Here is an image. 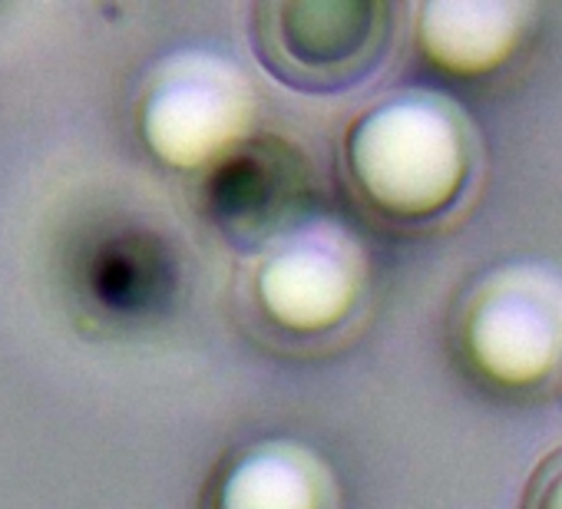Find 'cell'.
<instances>
[{
	"label": "cell",
	"instance_id": "2",
	"mask_svg": "<svg viewBox=\"0 0 562 509\" xmlns=\"http://www.w3.org/2000/svg\"><path fill=\"white\" fill-rule=\"evenodd\" d=\"M394 11L371 0H265L251 11L258 60L285 87L331 93L361 83L391 44Z\"/></svg>",
	"mask_w": 562,
	"mask_h": 509
},
{
	"label": "cell",
	"instance_id": "1",
	"mask_svg": "<svg viewBox=\"0 0 562 509\" xmlns=\"http://www.w3.org/2000/svg\"><path fill=\"white\" fill-rule=\"evenodd\" d=\"M470 172L467 129L450 103L411 93L387 100L345 133V179L355 195L394 222L443 215Z\"/></svg>",
	"mask_w": 562,
	"mask_h": 509
},
{
	"label": "cell",
	"instance_id": "9",
	"mask_svg": "<svg viewBox=\"0 0 562 509\" xmlns=\"http://www.w3.org/2000/svg\"><path fill=\"white\" fill-rule=\"evenodd\" d=\"M529 509H562V456L546 466V473L536 479Z\"/></svg>",
	"mask_w": 562,
	"mask_h": 509
},
{
	"label": "cell",
	"instance_id": "5",
	"mask_svg": "<svg viewBox=\"0 0 562 509\" xmlns=\"http://www.w3.org/2000/svg\"><path fill=\"white\" fill-rule=\"evenodd\" d=\"M202 195L218 231L238 245L268 248L308 212V162L281 139L245 136L209 162Z\"/></svg>",
	"mask_w": 562,
	"mask_h": 509
},
{
	"label": "cell",
	"instance_id": "8",
	"mask_svg": "<svg viewBox=\"0 0 562 509\" xmlns=\"http://www.w3.org/2000/svg\"><path fill=\"white\" fill-rule=\"evenodd\" d=\"M516 37V8L503 4H427L420 44L447 70L476 73L506 57Z\"/></svg>",
	"mask_w": 562,
	"mask_h": 509
},
{
	"label": "cell",
	"instance_id": "7",
	"mask_svg": "<svg viewBox=\"0 0 562 509\" xmlns=\"http://www.w3.org/2000/svg\"><path fill=\"white\" fill-rule=\"evenodd\" d=\"M467 344L486 374L529 381L549 367L555 351V328L549 312L526 292L499 289L473 308Z\"/></svg>",
	"mask_w": 562,
	"mask_h": 509
},
{
	"label": "cell",
	"instance_id": "6",
	"mask_svg": "<svg viewBox=\"0 0 562 509\" xmlns=\"http://www.w3.org/2000/svg\"><path fill=\"white\" fill-rule=\"evenodd\" d=\"M205 509H335V483L299 443H255L212 473Z\"/></svg>",
	"mask_w": 562,
	"mask_h": 509
},
{
	"label": "cell",
	"instance_id": "3",
	"mask_svg": "<svg viewBox=\"0 0 562 509\" xmlns=\"http://www.w3.org/2000/svg\"><path fill=\"white\" fill-rule=\"evenodd\" d=\"M364 289V265L338 228H295L265 248L251 275L258 315L285 338L315 341L341 328Z\"/></svg>",
	"mask_w": 562,
	"mask_h": 509
},
{
	"label": "cell",
	"instance_id": "4",
	"mask_svg": "<svg viewBox=\"0 0 562 509\" xmlns=\"http://www.w3.org/2000/svg\"><path fill=\"white\" fill-rule=\"evenodd\" d=\"M251 93L245 77L212 57H182L149 87L139 129L149 149L169 166L215 162L245 139Z\"/></svg>",
	"mask_w": 562,
	"mask_h": 509
}]
</instances>
